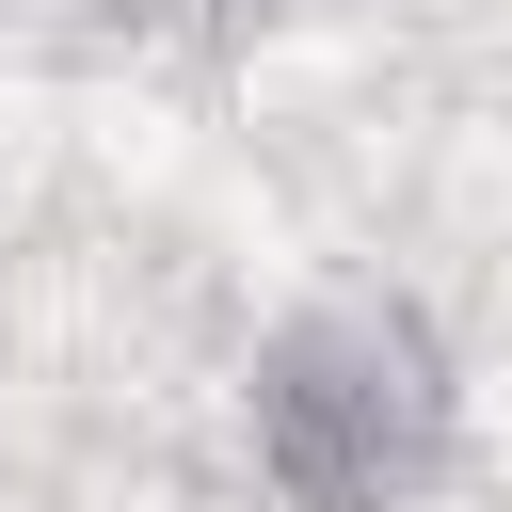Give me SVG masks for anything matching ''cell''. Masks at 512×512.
I'll return each instance as SVG.
<instances>
[{
    "label": "cell",
    "mask_w": 512,
    "mask_h": 512,
    "mask_svg": "<svg viewBox=\"0 0 512 512\" xmlns=\"http://www.w3.org/2000/svg\"><path fill=\"white\" fill-rule=\"evenodd\" d=\"M224 16H272V0H224Z\"/></svg>",
    "instance_id": "7a4b0ae2"
},
{
    "label": "cell",
    "mask_w": 512,
    "mask_h": 512,
    "mask_svg": "<svg viewBox=\"0 0 512 512\" xmlns=\"http://www.w3.org/2000/svg\"><path fill=\"white\" fill-rule=\"evenodd\" d=\"M240 416H256V480L288 512H400L464 448V368L416 288H304L256 336Z\"/></svg>",
    "instance_id": "6da1fadb"
}]
</instances>
